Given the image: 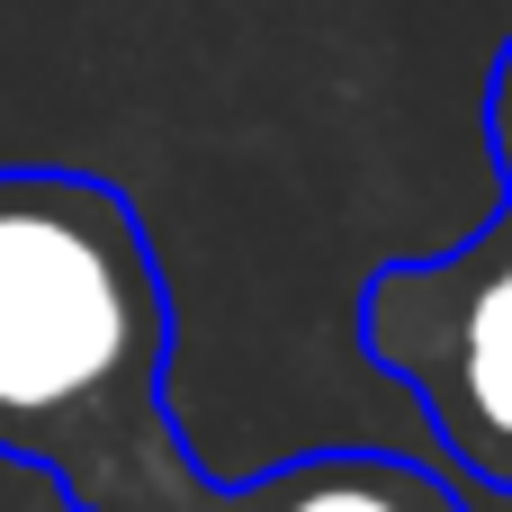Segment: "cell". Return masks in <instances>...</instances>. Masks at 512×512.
<instances>
[{
  "instance_id": "cell-1",
  "label": "cell",
  "mask_w": 512,
  "mask_h": 512,
  "mask_svg": "<svg viewBox=\"0 0 512 512\" xmlns=\"http://www.w3.org/2000/svg\"><path fill=\"white\" fill-rule=\"evenodd\" d=\"M0 459L72 512H468L396 450H306L207 477L171 423V288L126 189L90 171H0Z\"/></svg>"
},
{
  "instance_id": "cell-2",
  "label": "cell",
  "mask_w": 512,
  "mask_h": 512,
  "mask_svg": "<svg viewBox=\"0 0 512 512\" xmlns=\"http://www.w3.org/2000/svg\"><path fill=\"white\" fill-rule=\"evenodd\" d=\"M486 162L504 180L495 216L459 252L369 270L360 351L423 405V423L477 486L512 495V36L486 72Z\"/></svg>"
}]
</instances>
